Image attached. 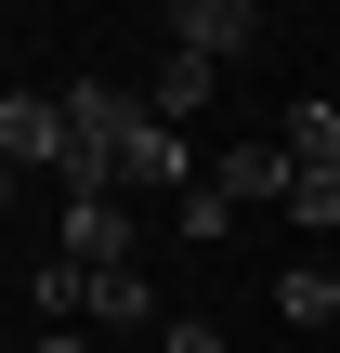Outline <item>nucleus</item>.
<instances>
[{
    "mask_svg": "<svg viewBox=\"0 0 340 353\" xmlns=\"http://www.w3.org/2000/svg\"><path fill=\"white\" fill-rule=\"evenodd\" d=\"M131 196H66V223H52V262H79V275H131Z\"/></svg>",
    "mask_w": 340,
    "mask_h": 353,
    "instance_id": "nucleus-1",
    "label": "nucleus"
},
{
    "mask_svg": "<svg viewBox=\"0 0 340 353\" xmlns=\"http://www.w3.org/2000/svg\"><path fill=\"white\" fill-rule=\"evenodd\" d=\"M170 52H197V65H249V52H262V0H170Z\"/></svg>",
    "mask_w": 340,
    "mask_h": 353,
    "instance_id": "nucleus-2",
    "label": "nucleus"
},
{
    "mask_svg": "<svg viewBox=\"0 0 340 353\" xmlns=\"http://www.w3.org/2000/svg\"><path fill=\"white\" fill-rule=\"evenodd\" d=\"M66 144H79V131H66V92H26V79H13V92H0V157H13V183H26V170H66Z\"/></svg>",
    "mask_w": 340,
    "mask_h": 353,
    "instance_id": "nucleus-3",
    "label": "nucleus"
},
{
    "mask_svg": "<svg viewBox=\"0 0 340 353\" xmlns=\"http://www.w3.org/2000/svg\"><path fill=\"white\" fill-rule=\"evenodd\" d=\"M197 183H210V170H197V144H183L170 118H144V131H131V157H118V196H170V210H183Z\"/></svg>",
    "mask_w": 340,
    "mask_h": 353,
    "instance_id": "nucleus-4",
    "label": "nucleus"
},
{
    "mask_svg": "<svg viewBox=\"0 0 340 353\" xmlns=\"http://www.w3.org/2000/svg\"><path fill=\"white\" fill-rule=\"evenodd\" d=\"M288 183H301V157H288V144H223V196H236V210H262V196L288 210Z\"/></svg>",
    "mask_w": 340,
    "mask_h": 353,
    "instance_id": "nucleus-5",
    "label": "nucleus"
},
{
    "mask_svg": "<svg viewBox=\"0 0 340 353\" xmlns=\"http://www.w3.org/2000/svg\"><path fill=\"white\" fill-rule=\"evenodd\" d=\"M210 92H223V65H197V52H157V79H144V118H170V131H183Z\"/></svg>",
    "mask_w": 340,
    "mask_h": 353,
    "instance_id": "nucleus-6",
    "label": "nucleus"
},
{
    "mask_svg": "<svg viewBox=\"0 0 340 353\" xmlns=\"http://www.w3.org/2000/svg\"><path fill=\"white\" fill-rule=\"evenodd\" d=\"M79 327H170V314H157V288H144V262H131V275H92V314H79Z\"/></svg>",
    "mask_w": 340,
    "mask_h": 353,
    "instance_id": "nucleus-7",
    "label": "nucleus"
},
{
    "mask_svg": "<svg viewBox=\"0 0 340 353\" xmlns=\"http://www.w3.org/2000/svg\"><path fill=\"white\" fill-rule=\"evenodd\" d=\"M275 144H288V157H301V170H340V105H328V92H301V105H288V131H275Z\"/></svg>",
    "mask_w": 340,
    "mask_h": 353,
    "instance_id": "nucleus-8",
    "label": "nucleus"
},
{
    "mask_svg": "<svg viewBox=\"0 0 340 353\" xmlns=\"http://www.w3.org/2000/svg\"><path fill=\"white\" fill-rule=\"evenodd\" d=\"M275 314H288V327H340V275H328V262H301V275L275 288Z\"/></svg>",
    "mask_w": 340,
    "mask_h": 353,
    "instance_id": "nucleus-9",
    "label": "nucleus"
},
{
    "mask_svg": "<svg viewBox=\"0 0 340 353\" xmlns=\"http://www.w3.org/2000/svg\"><path fill=\"white\" fill-rule=\"evenodd\" d=\"M170 236H183V249H210V236H236V196H223V170H210V183H197V196L170 210Z\"/></svg>",
    "mask_w": 340,
    "mask_h": 353,
    "instance_id": "nucleus-10",
    "label": "nucleus"
},
{
    "mask_svg": "<svg viewBox=\"0 0 340 353\" xmlns=\"http://www.w3.org/2000/svg\"><path fill=\"white\" fill-rule=\"evenodd\" d=\"M288 210H301L314 236H340V170H301V183H288Z\"/></svg>",
    "mask_w": 340,
    "mask_h": 353,
    "instance_id": "nucleus-11",
    "label": "nucleus"
},
{
    "mask_svg": "<svg viewBox=\"0 0 340 353\" xmlns=\"http://www.w3.org/2000/svg\"><path fill=\"white\" fill-rule=\"evenodd\" d=\"M157 353H223V327H210V314H170V327H157Z\"/></svg>",
    "mask_w": 340,
    "mask_h": 353,
    "instance_id": "nucleus-12",
    "label": "nucleus"
},
{
    "mask_svg": "<svg viewBox=\"0 0 340 353\" xmlns=\"http://www.w3.org/2000/svg\"><path fill=\"white\" fill-rule=\"evenodd\" d=\"M39 353H92V327H39Z\"/></svg>",
    "mask_w": 340,
    "mask_h": 353,
    "instance_id": "nucleus-13",
    "label": "nucleus"
}]
</instances>
